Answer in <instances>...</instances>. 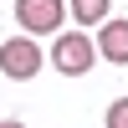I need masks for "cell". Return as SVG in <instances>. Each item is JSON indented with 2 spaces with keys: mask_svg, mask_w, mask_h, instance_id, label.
I'll use <instances>...</instances> for the list:
<instances>
[{
  "mask_svg": "<svg viewBox=\"0 0 128 128\" xmlns=\"http://www.w3.org/2000/svg\"><path fill=\"white\" fill-rule=\"evenodd\" d=\"M92 62H98V46L87 31H62L51 41V67L62 77H82V72H92Z\"/></svg>",
  "mask_w": 128,
  "mask_h": 128,
  "instance_id": "6da1fadb",
  "label": "cell"
},
{
  "mask_svg": "<svg viewBox=\"0 0 128 128\" xmlns=\"http://www.w3.org/2000/svg\"><path fill=\"white\" fill-rule=\"evenodd\" d=\"M41 62L46 56H41V41L36 36H10L5 46H0V72H5L10 82H31L41 72Z\"/></svg>",
  "mask_w": 128,
  "mask_h": 128,
  "instance_id": "7a4b0ae2",
  "label": "cell"
},
{
  "mask_svg": "<svg viewBox=\"0 0 128 128\" xmlns=\"http://www.w3.org/2000/svg\"><path fill=\"white\" fill-rule=\"evenodd\" d=\"M62 20H67L62 0H16V26L26 36H51V31H62Z\"/></svg>",
  "mask_w": 128,
  "mask_h": 128,
  "instance_id": "3957f363",
  "label": "cell"
},
{
  "mask_svg": "<svg viewBox=\"0 0 128 128\" xmlns=\"http://www.w3.org/2000/svg\"><path fill=\"white\" fill-rule=\"evenodd\" d=\"M98 56L113 62V67H128V20H102L98 26Z\"/></svg>",
  "mask_w": 128,
  "mask_h": 128,
  "instance_id": "277c9868",
  "label": "cell"
},
{
  "mask_svg": "<svg viewBox=\"0 0 128 128\" xmlns=\"http://www.w3.org/2000/svg\"><path fill=\"white\" fill-rule=\"evenodd\" d=\"M67 10H72V20H77V26H87V31H92V26H102V20H108L113 0H72Z\"/></svg>",
  "mask_w": 128,
  "mask_h": 128,
  "instance_id": "5b68a950",
  "label": "cell"
},
{
  "mask_svg": "<svg viewBox=\"0 0 128 128\" xmlns=\"http://www.w3.org/2000/svg\"><path fill=\"white\" fill-rule=\"evenodd\" d=\"M108 128H128V98H113L108 102V118H102Z\"/></svg>",
  "mask_w": 128,
  "mask_h": 128,
  "instance_id": "8992f818",
  "label": "cell"
},
{
  "mask_svg": "<svg viewBox=\"0 0 128 128\" xmlns=\"http://www.w3.org/2000/svg\"><path fill=\"white\" fill-rule=\"evenodd\" d=\"M0 128H26V123H16V118H0Z\"/></svg>",
  "mask_w": 128,
  "mask_h": 128,
  "instance_id": "52a82bcc",
  "label": "cell"
}]
</instances>
